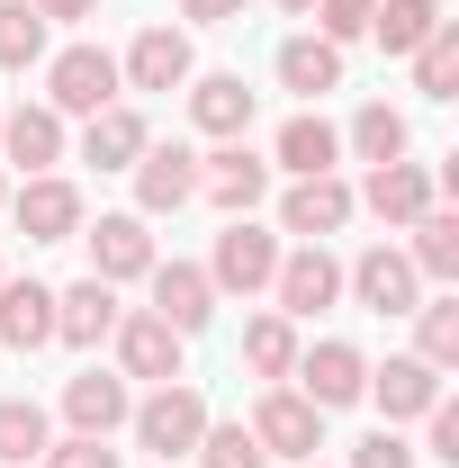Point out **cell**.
Segmentation results:
<instances>
[{
  "instance_id": "17",
  "label": "cell",
  "mask_w": 459,
  "mask_h": 468,
  "mask_svg": "<svg viewBox=\"0 0 459 468\" xmlns=\"http://www.w3.org/2000/svg\"><path fill=\"white\" fill-rule=\"evenodd\" d=\"M63 414H72V432L109 441L117 423L135 414V397H126V378H109V369H81V378H63Z\"/></svg>"
},
{
  "instance_id": "43",
  "label": "cell",
  "mask_w": 459,
  "mask_h": 468,
  "mask_svg": "<svg viewBox=\"0 0 459 468\" xmlns=\"http://www.w3.org/2000/svg\"><path fill=\"white\" fill-rule=\"evenodd\" d=\"M306 468H315V460H306Z\"/></svg>"
},
{
  "instance_id": "11",
  "label": "cell",
  "mask_w": 459,
  "mask_h": 468,
  "mask_svg": "<svg viewBox=\"0 0 459 468\" xmlns=\"http://www.w3.org/2000/svg\"><path fill=\"white\" fill-rule=\"evenodd\" d=\"M154 315H163L180 343H189V334L217 315V280H208L198 261H154Z\"/></svg>"
},
{
  "instance_id": "14",
  "label": "cell",
  "mask_w": 459,
  "mask_h": 468,
  "mask_svg": "<svg viewBox=\"0 0 459 468\" xmlns=\"http://www.w3.org/2000/svg\"><path fill=\"white\" fill-rule=\"evenodd\" d=\"M280 226H288V234H306V243H325V234H343V226H351V180H334V172L297 180V189L280 198Z\"/></svg>"
},
{
  "instance_id": "42",
  "label": "cell",
  "mask_w": 459,
  "mask_h": 468,
  "mask_svg": "<svg viewBox=\"0 0 459 468\" xmlns=\"http://www.w3.org/2000/svg\"><path fill=\"white\" fill-rule=\"evenodd\" d=\"M0 198H9V189H0Z\"/></svg>"
},
{
  "instance_id": "29",
  "label": "cell",
  "mask_w": 459,
  "mask_h": 468,
  "mask_svg": "<svg viewBox=\"0 0 459 468\" xmlns=\"http://www.w3.org/2000/svg\"><path fill=\"white\" fill-rule=\"evenodd\" d=\"M414 90H423V100H451V90H459V27H451V18L414 46Z\"/></svg>"
},
{
  "instance_id": "1",
  "label": "cell",
  "mask_w": 459,
  "mask_h": 468,
  "mask_svg": "<svg viewBox=\"0 0 459 468\" xmlns=\"http://www.w3.org/2000/svg\"><path fill=\"white\" fill-rule=\"evenodd\" d=\"M126 423H135V441H144L154 460H189V451H198V432H208V397H198V388H180V378H163V388L126 414Z\"/></svg>"
},
{
  "instance_id": "27",
  "label": "cell",
  "mask_w": 459,
  "mask_h": 468,
  "mask_svg": "<svg viewBox=\"0 0 459 468\" xmlns=\"http://www.w3.org/2000/svg\"><path fill=\"white\" fill-rule=\"evenodd\" d=\"M414 280H459V217H442V207H423L414 217Z\"/></svg>"
},
{
  "instance_id": "18",
  "label": "cell",
  "mask_w": 459,
  "mask_h": 468,
  "mask_svg": "<svg viewBox=\"0 0 459 468\" xmlns=\"http://www.w3.org/2000/svg\"><path fill=\"white\" fill-rule=\"evenodd\" d=\"M117 81H135V90H180V81H189V37H180V27H144V37L126 46V63H117Z\"/></svg>"
},
{
  "instance_id": "24",
  "label": "cell",
  "mask_w": 459,
  "mask_h": 468,
  "mask_svg": "<svg viewBox=\"0 0 459 468\" xmlns=\"http://www.w3.org/2000/svg\"><path fill=\"white\" fill-rule=\"evenodd\" d=\"M280 81L297 90V100L343 90V46H325V37H288V46H280Z\"/></svg>"
},
{
  "instance_id": "28",
  "label": "cell",
  "mask_w": 459,
  "mask_h": 468,
  "mask_svg": "<svg viewBox=\"0 0 459 468\" xmlns=\"http://www.w3.org/2000/svg\"><path fill=\"white\" fill-rule=\"evenodd\" d=\"M46 406H27V397H0V468H27V460H46Z\"/></svg>"
},
{
  "instance_id": "41",
  "label": "cell",
  "mask_w": 459,
  "mask_h": 468,
  "mask_svg": "<svg viewBox=\"0 0 459 468\" xmlns=\"http://www.w3.org/2000/svg\"><path fill=\"white\" fill-rule=\"evenodd\" d=\"M280 9H297V18H306V9H315V0H280Z\"/></svg>"
},
{
  "instance_id": "9",
  "label": "cell",
  "mask_w": 459,
  "mask_h": 468,
  "mask_svg": "<svg viewBox=\"0 0 459 468\" xmlns=\"http://www.w3.org/2000/svg\"><path fill=\"white\" fill-rule=\"evenodd\" d=\"M271 271H280V243H271L262 226H243V217H234V226L217 234L208 280H217V289H234V297H252V289H271Z\"/></svg>"
},
{
  "instance_id": "31",
  "label": "cell",
  "mask_w": 459,
  "mask_h": 468,
  "mask_svg": "<svg viewBox=\"0 0 459 468\" xmlns=\"http://www.w3.org/2000/svg\"><path fill=\"white\" fill-rule=\"evenodd\" d=\"M27 63H46V18L27 0H0V72H27Z\"/></svg>"
},
{
  "instance_id": "33",
  "label": "cell",
  "mask_w": 459,
  "mask_h": 468,
  "mask_svg": "<svg viewBox=\"0 0 459 468\" xmlns=\"http://www.w3.org/2000/svg\"><path fill=\"white\" fill-rule=\"evenodd\" d=\"M414 324H423V351H414V360L459 369V297H423V306H414Z\"/></svg>"
},
{
  "instance_id": "7",
  "label": "cell",
  "mask_w": 459,
  "mask_h": 468,
  "mask_svg": "<svg viewBox=\"0 0 459 468\" xmlns=\"http://www.w3.org/2000/svg\"><path fill=\"white\" fill-rule=\"evenodd\" d=\"M343 289L360 297V306H369V315H414V306H423V280H414V261H405L397 243H369V252H360V261H351L343 271Z\"/></svg>"
},
{
  "instance_id": "37",
  "label": "cell",
  "mask_w": 459,
  "mask_h": 468,
  "mask_svg": "<svg viewBox=\"0 0 459 468\" xmlns=\"http://www.w3.org/2000/svg\"><path fill=\"white\" fill-rule=\"evenodd\" d=\"M351 468H414V451L397 441V423H379V432H369V441L351 451Z\"/></svg>"
},
{
  "instance_id": "19",
  "label": "cell",
  "mask_w": 459,
  "mask_h": 468,
  "mask_svg": "<svg viewBox=\"0 0 459 468\" xmlns=\"http://www.w3.org/2000/svg\"><path fill=\"white\" fill-rule=\"evenodd\" d=\"M189 126L243 144V126H252V90H243V72H208V81H189Z\"/></svg>"
},
{
  "instance_id": "32",
  "label": "cell",
  "mask_w": 459,
  "mask_h": 468,
  "mask_svg": "<svg viewBox=\"0 0 459 468\" xmlns=\"http://www.w3.org/2000/svg\"><path fill=\"white\" fill-rule=\"evenodd\" d=\"M351 154H360V163H405V117L388 109V100H369V109L351 117Z\"/></svg>"
},
{
  "instance_id": "40",
  "label": "cell",
  "mask_w": 459,
  "mask_h": 468,
  "mask_svg": "<svg viewBox=\"0 0 459 468\" xmlns=\"http://www.w3.org/2000/svg\"><path fill=\"white\" fill-rule=\"evenodd\" d=\"M27 9H37V18H91L100 0H27Z\"/></svg>"
},
{
  "instance_id": "4",
  "label": "cell",
  "mask_w": 459,
  "mask_h": 468,
  "mask_svg": "<svg viewBox=\"0 0 459 468\" xmlns=\"http://www.w3.org/2000/svg\"><path fill=\"white\" fill-rule=\"evenodd\" d=\"M288 378H297V397H306L315 414H334V406H360L369 360H360L351 343H315V351H297V369H288Z\"/></svg>"
},
{
  "instance_id": "39",
  "label": "cell",
  "mask_w": 459,
  "mask_h": 468,
  "mask_svg": "<svg viewBox=\"0 0 459 468\" xmlns=\"http://www.w3.org/2000/svg\"><path fill=\"white\" fill-rule=\"evenodd\" d=\"M243 9H252V0H180V18H198V27H226Z\"/></svg>"
},
{
  "instance_id": "10",
  "label": "cell",
  "mask_w": 459,
  "mask_h": 468,
  "mask_svg": "<svg viewBox=\"0 0 459 468\" xmlns=\"http://www.w3.org/2000/svg\"><path fill=\"white\" fill-rule=\"evenodd\" d=\"M351 207H369L379 226H414V217L432 207V172H423V163H369V180H360Z\"/></svg>"
},
{
  "instance_id": "23",
  "label": "cell",
  "mask_w": 459,
  "mask_h": 468,
  "mask_svg": "<svg viewBox=\"0 0 459 468\" xmlns=\"http://www.w3.org/2000/svg\"><path fill=\"white\" fill-rule=\"evenodd\" d=\"M0 154H9V163H27V172L63 163V117H55V109H9V117H0Z\"/></svg>"
},
{
  "instance_id": "36",
  "label": "cell",
  "mask_w": 459,
  "mask_h": 468,
  "mask_svg": "<svg viewBox=\"0 0 459 468\" xmlns=\"http://www.w3.org/2000/svg\"><path fill=\"white\" fill-rule=\"evenodd\" d=\"M46 468H117V451L91 441V432H72V441H46Z\"/></svg>"
},
{
  "instance_id": "26",
  "label": "cell",
  "mask_w": 459,
  "mask_h": 468,
  "mask_svg": "<svg viewBox=\"0 0 459 468\" xmlns=\"http://www.w3.org/2000/svg\"><path fill=\"white\" fill-rule=\"evenodd\" d=\"M432 27H442V0H379V9H369V37H379L388 55H414Z\"/></svg>"
},
{
  "instance_id": "6",
  "label": "cell",
  "mask_w": 459,
  "mask_h": 468,
  "mask_svg": "<svg viewBox=\"0 0 459 468\" xmlns=\"http://www.w3.org/2000/svg\"><path fill=\"white\" fill-rule=\"evenodd\" d=\"M271 289H280V315H288V324H297V315H325V306L343 297V261H334L325 243H297V252H280Z\"/></svg>"
},
{
  "instance_id": "22",
  "label": "cell",
  "mask_w": 459,
  "mask_h": 468,
  "mask_svg": "<svg viewBox=\"0 0 459 468\" xmlns=\"http://www.w3.org/2000/svg\"><path fill=\"white\" fill-rule=\"evenodd\" d=\"M334 163H343V135H334V126H325L315 109H297V117L280 126V172L315 180V172H334Z\"/></svg>"
},
{
  "instance_id": "16",
  "label": "cell",
  "mask_w": 459,
  "mask_h": 468,
  "mask_svg": "<svg viewBox=\"0 0 459 468\" xmlns=\"http://www.w3.org/2000/svg\"><path fill=\"white\" fill-rule=\"evenodd\" d=\"M360 397H379L388 423H414V414L442 406V369H432V360H388V369H369V388H360Z\"/></svg>"
},
{
  "instance_id": "12",
  "label": "cell",
  "mask_w": 459,
  "mask_h": 468,
  "mask_svg": "<svg viewBox=\"0 0 459 468\" xmlns=\"http://www.w3.org/2000/svg\"><path fill=\"white\" fill-rule=\"evenodd\" d=\"M81 243H91V280H109V289L154 271V234H144V217H100Z\"/></svg>"
},
{
  "instance_id": "15",
  "label": "cell",
  "mask_w": 459,
  "mask_h": 468,
  "mask_svg": "<svg viewBox=\"0 0 459 468\" xmlns=\"http://www.w3.org/2000/svg\"><path fill=\"white\" fill-rule=\"evenodd\" d=\"M117 360H126V378H180V334L144 306V315H117Z\"/></svg>"
},
{
  "instance_id": "2",
  "label": "cell",
  "mask_w": 459,
  "mask_h": 468,
  "mask_svg": "<svg viewBox=\"0 0 459 468\" xmlns=\"http://www.w3.org/2000/svg\"><path fill=\"white\" fill-rule=\"evenodd\" d=\"M46 109H55V117L117 109V55H100V46H63V55L46 63Z\"/></svg>"
},
{
  "instance_id": "35",
  "label": "cell",
  "mask_w": 459,
  "mask_h": 468,
  "mask_svg": "<svg viewBox=\"0 0 459 468\" xmlns=\"http://www.w3.org/2000/svg\"><path fill=\"white\" fill-rule=\"evenodd\" d=\"M369 9H379V0H315V27H325V46L369 37Z\"/></svg>"
},
{
  "instance_id": "5",
  "label": "cell",
  "mask_w": 459,
  "mask_h": 468,
  "mask_svg": "<svg viewBox=\"0 0 459 468\" xmlns=\"http://www.w3.org/2000/svg\"><path fill=\"white\" fill-rule=\"evenodd\" d=\"M126 172H135V217H172V207L198 198V154L189 144H144Z\"/></svg>"
},
{
  "instance_id": "30",
  "label": "cell",
  "mask_w": 459,
  "mask_h": 468,
  "mask_svg": "<svg viewBox=\"0 0 459 468\" xmlns=\"http://www.w3.org/2000/svg\"><path fill=\"white\" fill-rule=\"evenodd\" d=\"M243 360H252L262 378H288V369H297V324H288V315H252V324H243Z\"/></svg>"
},
{
  "instance_id": "13",
  "label": "cell",
  "mask_w": 459,
  "mask_h": 468,
  "mask_svg": "<svg viewBox=\"0 0 459 468\" xmlns=\"http://www.w3.org/2000/svg\"><path fill=\"white\" fill-rule=\"evenodd\" d=\"M198 189H208L226 217H252V207H262V189H271V163H262L252 144H226V154H208V163H198Z\"/></svg>"
},
{
  "instance_id": "38",
  "label": "cell",
  "mask_w": 459,
  "mask_h": 468,
  "mask_svg": "<svg viewBox=\"0 0 459 468\" xmlns=\"http://www.w3.org/2000/svg\"><path fill=\"white\" fill-rule=\"evenodd\" d=\"M423 423H432V460H459V406H451V397L423 414Z\"/></svg>"
},
{
  "instance_id": "20",
  "label": "cell",
  "mask_w": 459,
  "mask_h": 468,
  "mask_svg": "<svg viewBox=\"0 0 459 468\" xmlns=\"http://www.w3.org/2000/svg\"><path fill=\"white\" fill-rule=\"evenodd\" d=\"M117 334V289L109 280H72L55 297V343H109Z\"/></svg>"
},
{
  "instance_id": "8",
  "label": "cell",
  "mask_w": 459,
  "mask_h": 468,
  "mask_svg": "<svg viewBox=\"0 0 459 468\" xmlns=\"http://www.w3.org/2000/svg\"><path fill=\"white\" fill-rule=\"evenodd\" d=\"M9 217H18L27 243H72V234H81V189L55 180V172H37L18 198H9Z\"/></svg>"
},
{
  "instance_id": "3",
  "label": "cell",
  "mask_w": 459,
  "mask_h": 468,
  "mask_svg": "<svg viewBox=\"0 0 459 468\" xmlns=\"http://www.w3.org/2000/svg\"><path fill=\"white\" fill-rule=\"evenodd\" d=\"M243 432L262 441V460H297V468H306L315 451H325V414L306 406L297 388H271V397L252 406V423H243Z\"/></svg>"
},
{
  "instance_id": "34",
  "label": "cell",
  "mask_w": 459,
  "mask_h": 468,
  "mask_svg": "<svg viewBox=\"0 0 459 468\" xmlns=\"http://www.w3.org/2000/svg\"><path fill=\"white\" fill-rule=\"evenodd\" d=\"M198 468H271V460H262V441L243 423H208L198 432Z\"/></svg>"
},
{
  "instance_id": "21",
  "label": "cell",
  "mask_w": 459,
  "mask_h": 468,
  "mask_svg": "<svg viewBox=\"0 0 459 468\" xmlns=\"http://www.w3.org/2000/svg\"><path fill=\"white\" fill-rule=\"evenodd\" d=\"M0 343H9V351L55 343V289H37V280H0Z\"/></svg>"
},
{
  "instance_id": "25",
  "label": "cell",
  "mask_w": 459,
  "mask_h": 468,
  "mask_svg": "<svg viewBox=\"0 0 459 468\" xmlns=\"http://www.w3.org/2000/svg\"><path fill=\"white\" fill-rule=\"evenodd\" d=\"M135 154H144V117L126 109V100H117V109H100L91 126H81V163H100V172H126Z\"/></svg>"
}]
</instances>
